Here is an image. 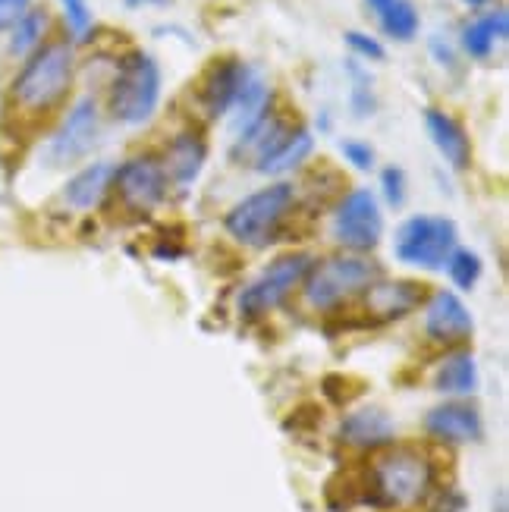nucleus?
<instances>
[{
	"instance_id": "1",
	"label": "nucleus",
	"mask_w": 509,
	"mask_h": 512,
	"mask_svg": "<svg viewBox=\"0 0 509 512\" xmlns=\"http://www.w3.org/2000/svg\"><path fill=\"white\" fill-rule=\"evenodd\" d=\"M76 51L70 41H44L29 60L22 63L10 85V101L19 114L44 117L57 110L73 88Z\"/></svg>"
},
{
	"instance_id": "2",
	"label": "nucleus",
	"mask_w": 509,
	"mask_h": 512,
	"mask_svg": "<svg viewBox=\"0 0 509 512\" xmlns=\"http://www.w3.org/2000/svg\"><path fill=\"white\" fill-rule=\"evenodd\" d=\"M296 202V192L290 183H274L268 189H258L233 205L224 217V230L242 242V246L264 249L277 239V230L286 220Z\"/></svg>"
},
{
	"instance_id": "3",
	"label": "nucleus",
	"mask_w": 509,
	"mask_h": 512,
	"mask_svg": "<svg viewBox=\"0 0 509 512\" xmlns=\"http://www.w3.org/2000/svg\"><path fill=\"white\" fill-rule=\"evenodd\" d=\"M161 101V66L154 57L136 51L123 57L110 85V114L123 126H142L154 117Z\"/></svg>"
},
{
	"instance_id": "4",
	"label": "nucleus",
	"mask_w": 509,
	"mask_h": 512,
	"mask_svg": "<svg viewBox=\"0 0 509 512\" xmlns=\"http://www.w3.org/2000/svg\"><path fill=\"white\" fill-rule=\"evenodd\" d=\"M431 469L425 456L412 450H390L368 469L365 494L374 506H412L428 494Z\"/></svg>"
},
{
	"instance_id": "5",
	"label": "nucleus",
	"mask_w": 509,
	"mask_h": 512,
	"mask_svg": "<svg viewBox=\"0 0 509 512\" xmlns=\"http://www.w3.org/2000/svg\"><path fill=\"white\" fill-rule=\"evenodd\" d=\"M378 264L362 255H330L315 261L305 283V302L312 308H334L359 289H368L378 280Z\"/></svg>"
},
{
	"instance_id": "6",
	"label": "nucleus",
	"mask_w": 509,
	"mask_h": 512,
	"mask_svg": "<svg viewBox=\"0 0 509 512\" xmlns=\"http://www.w3.org/2000/svg\"><path fill=\"white\" fill-rule=\"evenodd\" d=\"M459 236L450 217L437 214H418L409 217L406 224L396 230V258L409 267H422V271H440L453 255Z\"/></svg>"
},
{
	"instance_id": "7",
	"label": "nucleus",
	"mask_w": 509,
	"mask_h": 512,
	"mask_svg": "<svg viewBox=\"0 0 509 512\" xmlns=\"http://www.w3.org/2000/svg\"><path fill=\"white\" fill-rule=\"evenodd\" d=\"M315 258L305 252H290L280 255L268 271H264L255 283H249L239 296V315L246 321H258L268 311L280 308L286 299L293 296V289L302 286V280L312 271Z\"/></svg>"
},
{
	"instance_id": "8",
	"label": "nucleus",
	"mask_w": 509,
	"mask_h": 512,
	"mask_svg": "<svg viewBox=\"0 0 509 512\" xmlns=\"http://www.w3.org/2000/svg\"><path fill=\"white\" fill-rule=\"evenodd\" d=\"M384 236V214L374 192H349L334 214V239L349 252H368Z\"/></svg>"
},
{
	"instance_id": "9",
	"label": "nucleus",
	"mask_w": 509,
	"mask_h": 512,
	"mask_svg": "<svg viewBox=\"0 0 509 512\" xmlns=\"http://www.w3.org/2000/svg\"><path fill=\"white\" fill-rule=\"evenodd\" d=\"M167 173L158 158H129L114 170V189L132 214H151L167 198Z\"/></svg>"
},
{
	"instance_id": "10",
	"label": "nucleus",
	"mask_w": 509,
	"mask_h": 512,
	"mask_svg": "<svg viewBox=\"0 0 509 512\" xmlns=\"http://www.w3.org/2000/svg\"><path fill=\"white\" fill-rule=\"evenodd\" d=\"M95 142H98V104L95 98H79L48 142V164L70 167L82 161L95 148Z\"/></svg>"
},
{
	"instance_id": "11",
	"label": "nucleus",
	"mask_w": 509,
	"mask_h": 512,
	"mask_svg": "<svg viewBox=\"0 0 509 512\" xmlns=\"http://www.w3.org/2000/svg\"><path fill=\"white\" fill-rule=\"evenodd\" d=\"M249 76H252L249 66L233 60V57L214 63L208 70V76H205V82H202V88H198V101H202L205 114L214 117V120L230 114L239 92H242V85L249 82Z\"/></svg>"
},
{
	"instance_id": "12",
	"label": "nucleus",
	"mask_w": 509,
	"mask_h": 512,
	"mask_svg": "<svg viewBox=\"0 0 509 512\" xmlns=\"http://www.w3.org/2000/svg\"><path fill=\"white\" fill-rule=\"evenodd\" d=\"M422 299H425V286L415 280H374L368 286L365 308L378 321H396L403 315H412L422 305Z\"/></svg>"
},
{
	"instance_id": "13",
	"label": "nucleus",
	"mask_w": 509,
	"mask_h": 512,
	"mask_svg": "<svg viewBox=\"0 0 509 512\" xmlns=\"http://www.w3.org/2000/svg\"><path fill=\"white\" fill-rule=\"evenodd\" d=\"M472 315L469 308L462 305V299L450 289H440V293L431 296L428 302V311H425V330L431 340H440V343H459L466 340L472 333Z\"/></svg>"
},
{
	"instance_id": "14",
	"label": "nucleus",
	"mask_w": 509,
	"mask_h": 512,
	"mask_svg": "<svg viewBox=\"0 0 509 512\" xmlns=\"http://www.w3.org/2000/svg\"><path fill=\"white\" fill-rule=\"evenodd\" d=\"M425 129H428L434 148L440 151V158H444L453 170H469V164H472L469 136H466V129L447 114V110L428 107L425 110Z\"/></svg>"
},
{
	"instance_id": "15",
	"label": "nucleus",
	"mask_w": 509,
	"mask_h": 512,
	"mask_svg": "<svg viewBox=\"0 0 509 512\" xmlns=\"http://www.w3.org/2000/svg\"><path fill=\"white\" fill-rule=\"evenodd\" d=\"M208 161V145L205 139L198 136V132H180V136H173V142L167 145V154H164V173L167 180H173L180 189L192 186L198 176H202V167Z\"/></svg>"
},
{
	"instance_id": "16",
	"label": "nucleus",
	"mask_w": 509,
	"mask_h": 512,
	"mask_svg": "<svg viewBox=\"0 0 509 512\" xmlns=\"http://www.w3.org/2000/svg\"><path fill=\"white\" fill-rule=\"evenodd\" d=\"M425 425L434 437L447 443H472L481 437V415L469 403H444L428 412Z\"/></svg>"
},
{
	"instance_id": "17",
	"label": "nucleus",
	"mask_w": 509,
	"mask_h": 512,
	"mask_svg": "<svg viewBox=\"0 0 509 512\" xmlns=\"http://www.w3.org/2000/svg\"><path fill=\"white\" fill-rule=\"evenodd\" d=\"M114 164L98 161V164H88L82 167L70 183L63 186V202L66 208L73 211H92L101 205V198L107 195V189L114 186Z\"/></svg>"
},
{
	"instance_id": "18",
	"label": "nucleus",
	"mask_w": 509,
	"mask_h": 512,
	"mask_svg": "<svg viewBox=\"0 0 509 512\" xmlns=\"http://www.w3.org/2000/svg\"><path fill=\"white\" fill-rule=\"evenodd\" d=\"M509 35V16L506 10H494V13H484L475 22H469L462 29V51L475 60H488L494 54V48L500 41H506Z\"/></svg>"
},
{
	"instance_id": "19",
	"label": "nucleus",
	"mask_w": 509,
	"mask_h": 512,
	"mask_svg": "<svg viewBox=\"0 0 509 512\" xmlns=\"http://www.w3.org/2000/svg\"><path fill=\"white\" fill-rule=\"evenodd\" d=\"M340 437L352 447H381L393 437V421L387 418V412L381 409H359L352 412L343 425H340Z\"/></svg>"
},
{
	"instance_id": "20",
	"label": "nucleus",
	"mask_w": 509,
	"mask_h": 512,
	"mask_svg": "<svg viewBox=\"0 0 509 512\" xmlns=\"http://www.w3.org/2000/svg\"><path fill=\"white\" fill-rule=\"evenodd\" d=\"M315 148V139L308 129H290L286 136L274 145L271 154H264V158L255 164L258 173H268V176H280L286 170H296L308 154Z\"/></svg>"
},
{
	"instance_id": "21",
	"label": "nucleus",
	"mask_w": 509,
	"mask_h": 512,
	"mask_svg": "<svg viewBox=\"0 0 509 512\" xmlns=\"http://www.w3.org/2000/svg\"><path fill=\"white\" fill-rule=\"evenodd\" d=\"M368 7L378 16V26L393 41H412L418 35V10L412 0H368Z\"/></svg>"
},
{
	"instance_id": "22",
	"label": "nucleus",
	"mask_w": 509,
	"mask_h": 512,
	"mask_svg": "<svg viewBox=\"0 0 509 512\" xmlns=\"http://www.w3.org/2000/svg\"><path fill=\"white\" fill-rule=\"evenodd\" d=\"M437 390L450 396H469L478 390V365L469 352H456L437 371Z\"/></svg>"
},
{
	"instance_id": "23",
	"label": "nucleus",
	"mask_w": 509,
	"mask_h": 512,
	"mask_svg": "<svg viewBox=\"0 0 509 512\" xmlns=\"http://www.w3.org/2000/svg\"><path fill=\"white\" fill-rule=\"evenodd\" d=\"M10 32H13L10 35V54L29 57V54H35L41 48V38H44V32H48V13L32 7Z\"/></svg>"
},
{
	"instance_id": "24",
	"label": "nucleus",
	"mask_w": 509,
	"mask_h": 512,
	"mask_svg": "<svg viewBox=\"0 0 509 512\" xmlns=\"http://www.w3.org/2000/svg\"><path fill=\"white\" fill-rule=\"evenodd\" d=\"M444 267H447L450 280H453L459 289H472V286L478 283L481 271H484L481 258H478L475 252H469V249H453V255L447 258Z\"/></svg>"
},
{
	"instance_id": "25",
	"label": "nucleus",
	"mask_w": 509,
	"mask_h": 512,
	"mask_svg": "<svg viewBox=\"0 0 509 512\" xmlns=\"http://www.w3.org/2000/svg\"><path fill=\"white\" fill-rule=\"evenodd\" d=\"M381 189H384V198L393 208H403V202H406V173H403V167H384L381 170Z\"/></svg>"
},
{
	"instance_id": "26",
	"label": "nucleus",
	"mask_w": 509,
	"mask_h": 512,
	"mask_svg": "<svg viewBox=\"0 0 509 512\" xmlns=\"http://www.w3.org/2000/svg\"><path fill=\"white\" fill-rule=\"evenodd\" d=\"M63 4V13H66V22H70V29L76 38H85L88 29H92V10H88V0H60Z\"/></svg>"
},
{
	"instance_id": "27",
	"label": "nucleus",
	"mask_w": 509,
	"mask_h": 512,
	"mask_svg": "<svg viewBox=\"0 0 509 512\" xmlns=\"http://www.w3.org/2000/svg\"><path fill=\"white\" fill-rule=\"evenodd\" d=\"M346 44L352 51H356L359 57H365V60H384L387 57V51H384V44L378 41V38H371V35H365V32H346Z\"/></svg>"
},
{
	"instance_id": "28",
	"label": "nucleus",
	"mask_w": 509,
	"mask_h": 512,
	"mask_svg": "<svg viewBox=\"0 0 509 512\" xmlns=\"http://www.w3.org/2000/svg\"><path fill=\"white\" fill-rule=\"evenodd\" d=\"M340 151H343V158H346L352 167H356V170H371V167H374V148H371L368 142L349 139V142L340 145Z\"/></svg>"
},
{
	"instance_id": "29",
	"label": "nucleus",
	"mask_w": 509,
	"mask_h": 512,
	"mask_svg": "<svg viewBox=\"0 0 509 512\" xmlns=\"http://www.w3.org/2000/svg\"><path fill=\"white\" fill-rule=\"evenodd\" d=\"M32 10V0H0V32H10Z\"/></svg>"
},
{
	"instance_id": "30",
	"label": "nucleus",
	"mask_w": 509,
	"mask_h": 512,
	"mask_svg": "<svg viewBox=\"0 0 509 512\" xmlns=\"http://www.w3.org/2000/svg\"><path fill=\"white\" fill-rule=\"evenodd\" d=\"M145 4H167V0H126V7H145Z\"/></svg>"
},
{
	"instance_id": "31",
	"label": "nucleus",
	"mask_w": 509,
	"mask_h": 512,
	"mask_svg": "<svg viewBox=\"0 0 509 512\" xmlns=\"http://www.w3.org/2000/svg\"><path fill=\"white\" fill-rule=\"evenodd\" d=\"M466 7H481V4H488V0H462Z\"/></svg>"
}]
</instances>
